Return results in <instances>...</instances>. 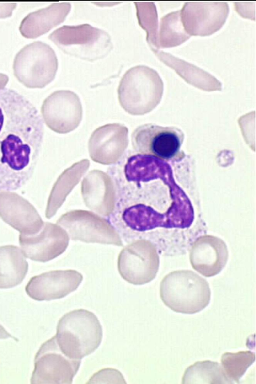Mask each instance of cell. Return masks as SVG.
Listing matches in <instances>:
<instances>
[{"label":"cell","mask_w":256,"mask_h":384,"mask_svg":"<svg viewBox=\"0 0 256 384\" xmlns=\"http://www.w3.org/2000/svg\"><path fill=\"white\" fill-rule=\"evenodd\" d=\"M55 336L60 348L66 356L81 360L100 346L102 329L93 312L84 309L74 310L60 319Z\"/></svg>","instance_id":"7a4b0ae2"},{"label":"cell","mask_w":256,"mask_h":384,"mask_svg":"<svg viewBox=\"0 0 256 384\" xmlns=\"http://www.w3.org/2000/svg\"><path fill=\"white\" fill-rule=\"evenodd\" d=\"M180 10L182 25L190 36H209L219 30L228 17L226 2H187Z\"/></svg>","instance_id":"8fae6325"},{"label":"cell","mask_w":256,"mask_h":384,"mask_svg":"<svg viewBox=\"0 0 256 384\" xmlns=\"http://www.w3.org/2000/svg\"><path fill=\"white\" fill-rule=\"evenodd\" d=\"M160 294L163 303L174 312L194 314L205 308L211 292L206 279L190 270L170 272L162 280Z\"/></svg>","instance_id":"3957f363"},{"label":"cell","mask_w":256,"mask_h":384,"mask_svg":"<svg viewBox=\"0 0 256 384\" xmlns=\"http://www.w3.org/2000/svg\"><path fill=\"white\" fill-rule=\"evenodd\" d=\"M164 82L155 70L138 65L128 70L118 88L120 102L128 112L142 114L154 108L160 100Z\"/></svg>","instance_id":"277c9868"},{"label":"cell","mask_w":256,"mask_h":384,"mask_svg":"<svg viewBox=\"0 0 256 384\" xmlns=\"http://www.w3.org/2000/svg\"><path fill=\"white\" fill-rule=\"evenodd\" d=\"M182 384H234L219 363L209 360L198 361L188 367Z\"/></svg>","instance_id":"ffe728a7"},{"label":"cell","mask_w":256,"mask_h":384,"mask_svg":"<svg viewBox=\"0 0 256 384\" xmlns=\"http://www.w3.org/2000/svg\"><path fill=\"white\" fill-rule=\"evenodd\" d=\"M48 38L64 52L88 61L104 58L113 47L107 32L88 24L63 26Z\"/></svg>","instance_id":"5b68a950"},{"label":"cell","mask_w":256,"mask_h":384,"mask_svg":"<svg viewBox=\"0 0 256 384\" xmlns=\"http://www.w3.org/2000/svg\"><path fill=\"white\" fill-rule=\"evenodd\" d=\"M43 112L64 122H76L82 116V108L78 96L73 92L60 90L54 92L44 102Z\"/></svg>","instance_id":"d6986e66"},{"label":"cell","mask_w":256,"mask_h":384,"mask_svg":"<svg viewBox=\"0 0 256 384\" xmlns=\"http://www.w3.org/2000/svg\"><path fill=\"white\" fill-rule=\"evenodd\" d=\"M57 223L73 240L122 245L119 234L108 220L90 212H70Z\"/></svg>","instance_id":"30bf717a"},{"label":"cell","mask_w":256,"mask_h":384,"mask_svg":"<svg viewBox=\"0 0 256 384\" xmlns=\"http://www.w3.org/2000/svg\"><path fill=\"white\" fill-rule=\"evenodd\" d=\"M152 50L161 62L174 70L188 84L206 91L222 90V82L208 72L170 53Z\"/></svg>","instance_id":"e0dca14e"},{"label":"cell","mask_w":256,"mask_h":384,"mask_svg":"<svg viewBox=\"0 0 256 384\" xmlns=\"http://www.w3.org/2000/svg\"><path fill=\"white\" fill-rule=\"evenodd\" d=\"M121 252L118 270L128 282L142 285L150 282L156 276L159 268V257L154 245L140 240L132 242Z\"/></svg>","instance_id":"9c48e42d"},{"label":"cell","mask_w":256,"mask_h":384,"mask_svg":"<svg viewBox=\"0 0 256 384\" xmlns=\"http://www.w3.org/2000/svg\"><path fill=\"white\" fill-rule=\"evenodd\" d=\"M16 6V3H0V18L10 16Z\"/></svg>","instance_id":"484cf974"},{"label":"cell","mask_w":256,"mask_h":384,"mask_svg":"<svg viewBox=\"0 0 256 384\" xmlns=\"http://www.w3.org/2000/svg\"><path fill=\"white\" fill-rule=\"evenodd\" d=\"M228 250L220 238L210 235L198 238L190 251V260L193 268L206 277L219 274L228 262Z\"/></svg>","instance_id":"9a60e30c"},{"label":"cell","mask_w":256,"mask_h":384,"mask_svg":"<svg viewBox=\"0 0 256 384\" xmlns=\"http://www.w3.org/2000/svg\"><path fill=\"white\" fill-rule=\"evenodd\" d=\"M44 123L26 97L0 88V192H12L32 178L43 142Z\"/></svg>","instance_id":"6da1fadb"},{"label":"cell","mask_w":256,"mask_h":384,"mask_svg":"<svg viewBox=\"0 0 256 384\" xmlns=\"http://www.w3.org/2000/svg\"><path fill=\"white\" fill-rule=\"evenodd\" d=\"M0 217L24 234L38 232L44 224L36 208L13 192H0Z\"/></svg>","instance_id":"5bb4252c"},{"label":"cell","mask_w":256,"mask_h":384,"mask_svg":"<svg viewBox=\"0 0 256 384\" xmlns=\"http://www.w3.org/2000/svg\"><path fill=\"white\" fill-rule=\"evenodd\" d=\"M80 364V360L62 352L54 336L42 344L36 354L30 383L71 384Z\"/></svg>","instance_id":"52a82bcc"},{"label":"cell","mask_w":256,"mask_h":384,"mask_svg":"<svg viewBox=\"0 0 256 384\" xmlns=\"http://www.w3.org/2000/svg\"><path fill=\"white\" fill-rule=\"evenodd\" d=\"M10 338H12V335L0 324V339H6Z\"/></svg>","instance_id":"4316f807"},{"label":"cell","mask_w":256,"mask_h":384,"mask_svg":"<svg viewBox=\"0 0 256 384\" xmlns=\"http://www.w3.org/2000/svg\"><path fill=\"white\" fill-rule=\"evenodd\" d=\"M122 374L113 368H104L94 374L86 384H126Z\"/></svg>","instance_id":"cb8c5ba5"},{"label":"cell","mask_w":256,"mask_h":384,"mask_svg":"<svg viewBox=\"0 0 256 384\" xmlns=\"http://www.w3.org/2000/svg\"><path fill=\"white\" fill-rule=\"evenodd\" d=\"M68 242L67 232L56 224L44 222L37 233L20 234L19 243L24 256L40 262L50 260L61 254Z\"/></svg>","instance_id":"7c38bea8"},{"label":"cell","mask_w":256,"mask_h":384,"mask_svg":"<svg viewBox=\"0 0 256 384\" xmlns=\"http://www.w3.org/2000/svg\"><path fill=\"white\" fill-rule=\"evenodd\" d=\"M255 2H235L234 9L241 16L255 20Z\"/></svg>","instance_id":"d4e9b609"},{"label":"cell","mask_w":256,"mask_h":384,"mask_svg":"<svg viewBox=\"0 0 256 384\" xmlns=\"http://www.w3.org/2000/svg\"><path fill=\"white\" fill-rule=\"evenodd\" d=\"M190 36L182 25L180 10L171 12L161 18L158 33L160 48L178 46Z\"/></svg>","instance_id":"44dd1931"},{"label":"cell","mask_w":256,"mask_h":384,"mask_svg":"<svg viewBox=\"0 0 256 384\" xmlns=\"http://www.w3.org/2000/svg\"><path fill=\"white\" fill-rule=\"evenodd\" d=\"M255 360L254 352L246 350L235 353L226 352L222 354L220 361L227 377L233 383L238 384Z\"/></svg>","instance_id":"603a6c76"},{"label":"cell","mask_w":256,"mask_h":384,"mask_svg":"<svg viewBox=\"0 0 256 384\" xmlns=\"http://www.w3.org/2000/svg\"><path fill=\"white\" fill-rule=\"evenodd\" d=\"M70 8L68 2H54L32 12L22 20L19 28L20 33L27 38L41 36L62 22Z\"/></svg>","instance_id":"2e32d148"},{"label":"cell","mask_w":256,"mask_h":384,"mask_svg":"<svg viewBox=\"0 0 256 384\" xmlns=\"http://www.w3.org/2000/svg\"><path fill=\"white\" fill-rule=\"evenodd\" d=\"M82 276L74 270H57L32 278L26 286L27 294L38 301L63 298L77 289Z\"/></svg>","instance_id":"4fadbf2b"},{"label":"cell","mask_w":256,"mask_h":384,"mask_svg":"<svg viewBox=\"0 0 256 384\" xmlns=\"http://www.w3.org/2000/svg\"><path fill=\"white\" fill-rule=\"evenodd\" d=\"M184 138L183 132L177 127L146 124L133 130L131 141L138 154L168 160L179 156Z\"/></svg>","instance_id":"ba28073f"},{"label":"cell","mask_w":256,"mask_h":384,"mask_svg":"<svg viewBox=\"0 0 256 384\" xmlns=\"http://www.w3.org/2000/svg\"><path fill=\"white\" fill-rule=\"evenodd\" d=\"M58 60L48 44L36 41L26 44L16 55L14 74L18 80L28 88H43L55 78Z\"/></svg>","instance_id":"8992f818"},{"label":"cell","mask_w":256,"mask_h":384,"mask_svg":"<svg viewBox=\"0 0 256 384\" xmlns=\"http://www.w3.org/2000/svg\"><path fill=\"white\" fill-rule=\"evenodd\" d=\"M140 26L146 32V40L151 50H158V19L154 2H134Z\"/></svg>","instance_id":"7402d4cb"},{"label":"cell","mask_w":256,"mask_h":384,"mask_svg":"<svg viewBox=\"0 0 256 384\" xmlns=\"http://www.w3.org/2000/svg\"><path fill=\"white\" fill-rule=\"evenodd\" d=\"M28 270L26 256L18 246H0V288H10L20 284Z\"/></svg>","instance_id":"ac0fdd59"}]
</instances>
